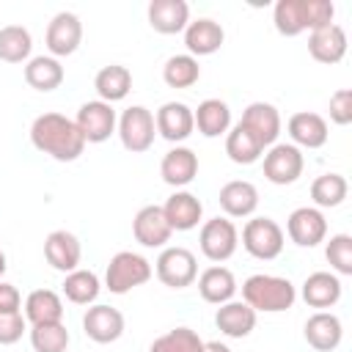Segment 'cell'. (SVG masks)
Masks as SVG:
<instances>
[{
  "mask_svg": "<svg viewBox=\"0 0 352 352\" xmlns=\"http://www.w3.org/2000/svg\"><path fill=\"white\" fill-rule=\"evenodd\" d=\"M30 143L36 151L58 160V162H74L85 151V140L74 124V118H66L63 113H41L30 124Z\"/></svg>",
  "mask_w": 352,
  "mask_h": 352,
  "instance_id": "6da1fadb",
  "label": "cell"
},
{
  "mask_svg": "<svg viewBox=\"0 0 352 352\" xmlns=\"http://www.w3.org/2000/svg\"><path fill=\"white\" fill-rule=\"evenodd\" d=\"M297 300V286L280 275H250L242 283V302H248L256 314H280L289 311Z\"/></svg>",
  "mask_w": 352,
  "mask_h": 352,
  "instance_id": "7a4b0ae2",
  "label": "cell"
},
{
  "mask_svg": "<svg viewBox=\"0 0 352 352\" xmlns=\"http://www.w3.org/2000/svg\"><path fill=\"white\" fill-rule=\"evenodd\" d=\"M154 275V267L146 256L135 253V250H118L104 270V286L113 294H126L143 283H148Z\"/></svg>",
  "mask_w": 352,
  "mask_h": 352,
  "instance_id": "3957f363",
  "label": "cell"
},
{
  "mask_svg": "<svg viewBox=\"0 0 352 352\" xmlns=\"http://www.w3.org/2000/svg\"><path fill=\"white\" fill-rule=\"evenodd\" d=\"M286 234L272 217H250L242 228V248L258 258V261H272L283 253Z\"/></svg>",
  "mask_w": 352,
  "mask_h": 352,
  "instance_id": "277c9868",
  "label": "cell"
},
{
  "mask_svg": "<svg viewBox=\"0 0 352 352\" xmlns=\"http://www.w3.org/2000/svg\"><path fill=\"white\" fill-rule=\"evenodd\" d=\"M116 132L121 138V146L132 154H143L154 146V135H157V126H154V113L143 104H132L126 107L121 116H118V124H116Z\"/></svg>",
  "mask_w": 352,
  "mask_h": 352,
  "instance_id": "5b68a950",
  "label": "cell"
},
{
  "mask_svg": "<svg viewBox=\"0 0 352 352\" xmlns=\"http://www.w3.org/2000/svg\"><path fill=\"white\" fill-rule=\"evenodd\" d=\"M154 272L160 278V283H165L168 289H187L195 283L198 278V261L195 253L187 248H162V253L157 256Z\"/></svg>",
  "mask_w": 352,
  "mask_h": 352,
  "instance_id": "8992f818",
  "label": "cell"
},
{
  "mask_svg": "<svg viewBox=\"0 0 352 352\" xmlns=\"http://www.w3.org/2000/svg\"><path fill=\"white\" fill-rule=\"evenodd\" d=\"M198 245H201V253L209 261L223 264V261H228L236 253V248H239V231H236V226L228 217H212V220H206L201 226Z\"/></svg>",
  "mask_w": 352,
  "mask_h": 352,
  "instance_id": "52a82bcc",
  "label": "cell"
},
{
  "mask_svg": "<svg viewBox=\"0 0 352 352\" xmlns=\"http://www.w3.org/2000/svg\"><path fill=\"white\" fill-rule=\"evenodd\" d=\"M305 168V157L297 146L292 143H275L264 151V179L272 184H294L302 176Z\"/></svg>",
  "mask_w": 352,
  "mask_h": 352,
  "instance_id": "ba28073f",
  "label": "cell"
},
{
  "mask_svg": "<svg viewBox=\"0 0 352 352\" xmlns=\"http://www.w3.org/2000/svg\"><path fill=\"white\" fill-rule=\"evenodd\" d=\"M74 124H77V129H80L85 143H104L116 132L118 118H116L113 104H107L102 99H91V102L80 104Z\"/></svg>",
  "mask_w": 352,
  "mask_h": 352,
  "instance_id": "9c48e42d",
  "label": "cell"
},
{
  "mask_svg": "<svg viewBox=\"0 0 352 352\" xmlns=\"http://www.w3.org/2000/svg\"><path fill=\"white\" fill-rule=\"evenodd\" d=\"M44 44H47L52 58L74 55L77 47L82 44V22H80V16L72 14V11H58L47 25Z\"/></svg>",
  "mask_w": 352,
  "mask_h": 352,
  "instance_id": "30bf717a",
  "label": "cell"
},
{
  "mask_svg": "<svg viewBox=\"0 0 352 352\" xmlns=\"http://www.w3.org/2000/svg\"><path fill=\"white\" fill-rule=\"evenodd\" d=\"M286 234L300 248H316L327 239V220L316 206H300L286 220Z\"/></svg>",
  "mask_w": 352,
  "mask_h": 352,
  "instance_id": "8fae6325",
  "label": "cell"
},
{
  "mask_svg": "<svg viewBox=\"0 0 352 352\" xmlns=\"http://www.w3.org/2000/svg\"><path fill=\"white\" fill-rule=\"evenodd\" d=\"M132 236L143 248H165L173 236V228L168 226L162 206L148 204V206L138 209V214L132 220Z\"/></svg>",
  "mask_w": 352,
  "mask_h": 352,
  "instance_id": "7c38bea8",
  "label": "cell"
},
{
  "mask_svg": "<svg viewBox=\"0 0 352 352\" xmlns=\"http://www.w3.org/2000/svg\"><path fill=\"white\" fill-rule=\"evenodd\" d=\"M82 333L96 344H113L124 336V314L113 305H91L82 316Z\"/></svg>",
  "mask_w": 352,
  "mask_h": 352,
  "instance_id": "4fadbf2b",
  "label": "cell"
},
{
  "mask_svg": "<svg viewBox=\"0 0 352 352\" xmlns=\"http://www.w3.org/2000/svg\"><path fill=\"white\" fill-rule=\"evenodd\" d=\"M154 126L160 132V138H165L168 143H182L195 132V121H192V107L184 102H165L157 116H154Z\"/></svg>",
  "mask_w": 352,
  "mask_h": 352,
  "instance_id": "5bb4252c",
  "label": "cell"
},
{
  "mask_svg": "<svg viewBox=\"0 0 352 352\" xmlns=\"http://www.w3.org/2000/svg\"><path fill=\"white\" fill-rule=\"evenodd\" d=\"M239 124H242L245 129H250V132L258 138V143H261L264 148H270V146L278 143V135H280V126H283L278 107L270 104V102H250V104L245 107Z\"/></svg>",
  "mask_w": 352,
  "mask_h": 352,
  "instance_id": "9a60e30c",
  "label": "cell"
},
{
  "mask_svg": "<svg viewBox=\"0 0 352 352\" xmlns=\"http://www.w3.org/2000/svg\"><path fill=\"white\" fill-rule=\"evenodd\" d=\"M44 258L58 272H74V270H80L82 245L72 231L58 228L44 239Z\"/></svg>",
  "mask_w": 352,
  "mask_h": 352,
  "instance_id": "2e32d148",
  "label": "cell"
},
{
  "mask_svg": "<svg viewBox=\"0 0 352 352\" xmlns=\"http://www.w3.org/2000/svg\"><path fill=\"white\" fill-rule=\"evenodd\" d=\"M302 336L316 352H333L344 338V324L333 311H316L305 319Z\"/></svg>",
  "mask_w": 352,
  "mask_h": 352,
  "instance_id": "e0dca14e",
  "label": "cell"
},
{
  "mask_svg": "<svg viewBox=\"0 0 352 352\" xmlns=\"http://www.w3.org/2000/svg\"><path fill=\"white\" fill-rule=\"evenodd\" d=\"M286 129H289L292 146H297V148H322L327 143V138H330V129H327L324 116L311 113V110L294 113L289 118Z\"/></svg>",
  "mask_w": 352,
  "mask_h": 352,
  "instance_id": "ac0fdd59",
  "label": "cell"
},
{
  "mask_svg": "<svg viewBox=\"0 0 352 352\" xmlns=\"http://www.w3.org/2000/svg\"><path fill=\"white\" fill-rule=\"evenodd\" d=\"M146 16L151 30L162 36H173V33H184V28L190 25V6L184 0H151Z\"/></svg>",
  "mask_w": 352,
  "mask_h": 352,
  "instance_id": "d6986e66",
  "label": "cell"
},
{
  "mask_svg": "<svg viewBox=\"0 0 352 352\" xmlns=\"http://www.w3.org/2000/svg\"><path fill=\"white\" fill-rule=\"evenodd\" d=\"M226 41V30L220 22L209 19V16H201V19H192L187 28H184V47H187V55L192 58H201V55H214Z\"/></svg>",
  "mask_w": 352,
  "mask_h": 352,
  "instance_id": "ffe728a7",
  "label": "cell"
},
{
  "mask_svg": "<svg viewBox=\"0 0 352 352\" xmlns=\"http://www.w3.org/2000/svg\"><path fill=\"white\" fill-rule=\"evenodd\" d=\"M162 212H165V220L173 231H192L204 220V204L190 190H176L162 204Z\"/></svg>",
  "mask_w": 352,
  "mask_h": 352,
  "instance_id": "44dd1931",
  "label": "cell"
},
{
  "mask_svg": "<svg viewBox=\"0 0 352 352\" xmlns=\"http://www.w3.org/2000/svg\"><path fill=\"white\" fill-rule=\"evenodd\" d=\"M160 176L165 184H170L176 190L187 187L198 176V154L187 146H173L160 162Z\"/></svg>",
  "mask_w": 352,
  "mask_h": 352,
  "instance_id": "7402d4cb",
  "label": "cell"
},
{
  "mask_svg": "<svg viewBox=\"0 0 352 352\" xmlns=\"http://www.w3.org/2000/svg\"><path fill=\"white\" fill-rule=\"evenodd\" d=\"M308 52L314 60L319 63H338L344 55H346V30L341 25H324L319 30H311L308 36Z\"/></svg>",
  "mask_w": 352,
  "mask_h": 352,
  "instance_id": "603a6c76",
  "label": "cell"
},
{
  "mask_svg": "<svg viewBox=\"0 0 352 352\" xmlns=\"http://www.w3.org/2000/svg\"><path fill=\"white\" fill-rule=\"evenodd\" d=\"M214 324L228 338H248L256 327V311L242 300H228V302L217 305Z\"/></svg>",
  "mask_w": 352,
  "mask_h": 352,
  "instance_id": "cb8c5ba5",
  "label": "cell"
},
{
  "mask_svg": "<svg viewBox=\"0 0 352 352\" xmlns=\"http://www.w3.org/2000/svg\"><path fill=\"white\" fill-rule=\"evenodd\" d=\"M217 201H220V209L226 212V217H250L258 209V190H256V184H250L245 179H234L220 187Z\"/></svg>",
  "mask_w": 352,
  "mask_h": 352,
  "instance_id": "d4e9b609",
  "label": "cell"
},
{
  "mask_svg": "<svg viewBox=\"0 0 352 352\" xmlns=\"http://www.w3.org/2000/svg\"><path fill=\"white\" fill-rule=\"evenodd\" d=\"M302 300L305 305L316 308V311H327L333 308L338 300H341V278L336 272H311L305 280H302Z\"/></svg>",
  "mask_w": 352,
  "mask_h": 352,
  "instance_id": "484cf974",
  "label": "cell"
},
{
  "mask_svg": "<svg viewBox=\"0 0 352 352\" xmlns=\"http://www.w3.org/2000/svg\"><path fill=\"white\" fill-rule=\"evenodd\" d=\"M195 280H198V294H201L206 302H212V305H223V302L234 300V294H236V289H239L234 272H231L228 267H223V264L206 267Z\"/></svg>",
  "mask_w": 352,
  "mask_h": 352,
  "instance_id": "4316f807",
  "label": "cell"
},
{
  "mask_svg": "<svg viewBox=\"0 0 352 352\" xmlns=\"http://www.w3.org/2000/svg\"><path fill=\"white\" fill-rule=\"evenodd\" d=\"M25 319L28 324H52L63 322V300L52 289H36L25 297Z\"/></svg>",
  "mask_w": 352,
  "mask_h": 352,
  "instance_id": "83f0119b",
  "label": "cell"
},
{
  "mask_svg": "<svg viewBox=\"0 0 352 352\" xmlns=\"http://www.w3.org/2000/svg\"><path fill=\"white\" fill-rule=\"evenodd\" d=\"M66 72L60 66L58 58L52 55H36L25 63V82L33 88V91H41V94H50L55 88H60Z\"/></svg>",
  "mask_w": 352,
  "mask_h": 352,
  "instance_id": "f1b7e54d",
  "label": "cell"
},
{
  "mask_svg": "<svg viewBox=\"0 0 352 352\" xmlns=\"http://www.w3.org/2000/svg\"><path fill=\"white\" fill-rule=\"evenodd\" d=\"M192 121L204 138H220L231 129V107L223 99H204L192 110Z\"/></svg>",
  "mask_w": 352,
  "mask_h": 352,
  "instance_id": "f546056e",
  "label": "cell"
},
{
  "mask_svg": "<svg viewBox=\"0 0 352 352\" xmlns=\"http://www.w3.org/2000/svg\"><path fill=\"white\" fill-rule=\"evenodd\" d=\"M94 88L99 94L102 102L113 104V102H121L126 99V94L132 91V72L121 63H110V66H102L94 77Z\"/></svg>",
  "mask_w": 352,
  "mask_h": 352,
  "instance_id": "4dcf8cb0",
  "label": "cell"
},
{
  "mask_svg": "<svg viewBox=\"0 0 352 352\" xmlns=\"http://www.w3.org/2000/svg\"><path fill=\"white\" fill-rule=\"evenodd\" d=\"M264 151L267 148L258 143V138L250 129H245L239 121L226 132V154H228L231 162H236V165H253V162H258L264 157Z\"/></svg>",
  "mask_w": 352,
  "mask_h": 352,
  "instance_id": "1f68e13d",
  "label": "cell"
},
{
  "mask_svg": "<svg viewBox=\"0 0 352 352\" xmlns=\"http://www.w3.org/2000/svg\"><path fill=\"white\" fill-rule=\"evenodd\" d=\"M349 184L341 173H322L311 182V201L316 209H336L346 201Z\"/></svg>",
  "mask_w": 352,
  "mask_h": 352,
  "instance_id": "d6a6232c",
  "label": "cell"
},
{
  "mask_svg": "<svg viewBox=\"0 0 352 352\" xmlns=\"http://www.w3.org/2000/svg\"><path fill=\"white\" fill-rule=\"evenodd\" d=\"M99 292H102L99 275L91 270H74V272H66L63 278V297L74 305H94Z\"/></svg>",
  "mask_w": 352,
  "mask_h": 352,
  "instance_id": "836d02e7",
  "label": "cell"
},
{
  "mask_svg": "<svg viewBox=\"0 0 352 352\" xmlns=\"http://www.w3.org/2000/svg\"><path fill=\"white\" fill-rule=\"evenodd\" d=\"M33 50V36L22 25L0 28V60L6 63H28Z\"/></svg>",
  "mask_w": 352,
  "mask_h": 352,
  "instance_id": "e575fe53",
  "label": "cell"
},
{
  "mask_svg": "<svg viewBox=\"0 0 352 352\" xmlns=\"http://www.w3.org/2000/svg\"><path fill=\"white\" fill-rule=\"evenodd\" d=\"M201 77V66H198V58L182 52V55H170L162 66V80L168 88H190L195 85Z\"/></svg>",
  "mask_w": 352,
  "mask_h": 352,
  "instance_id": "d590c367",
  "label": "cell"
},
{
  "mask_svg": "<svg viewBox=\"0 0 352 352\" xmlns=\"http://www.w3.org/2000/svg\"><path fill=\"white\" fill-rule=\"evenodd\" d=\"M272 22H275V30L286 38H294V36L305 33L302 0H278L275 8H272Z\"/></svg>",
  "mask_w": 352,
  "mask_h": 352,
  "instance_id": "8d00e7d4",
  "label": "cell"
},
{
  "mask_svg": "<svg viewBox=\"0 0 352 352\" xmlns=\"http://www.w3.org/2000/svg\"><path fill=\"white\" fill-rule=\"evenodd\" d=\"M148 352H204V341L190 327H173V330L157 336L151 341Z\"/></svg>",
  "mask_w": 352,
  "mask_h": 352,
  "instance_id": "74e56055",
  "label": "cell"
},
{
  "mask_svg": "<svg viewBox=\"0 0 352 352\" xmlns=\"http://www.w3.org/2000/svg\"><path fill=\"white\" fill-rule=\"evenodd\" d=\"M30 346H33V352H66V346H69L66 324L63 322L33 324L30 327Z\"/></svg>",
  "mask_w": 352,
  "mask_h": 352,
  "instance_id": "f35d334b",
  "label": "cell"
},
{
  "mask_svg": "<svg viewBox=\"0 0 352 352\" xmlns=\"http://www.w3.org/2000/svg\"><path fill=\"white\" fill-rule=\"evenodd\" d=\"M324 256L336 275H352V236L349 234H333L327 239Z\"/></svg>",
  "mask_w": 352,
  "mask_h": 352,
  "instance_id": "ab89813d",
  "label": "cell"
},
{
  "mask_svg": "<svg viewBox=\"0 0 352 352\" xmlns=\"http://www.w3.org/2000/svg\"><path fill=\"white\" fill-rule=\"evenodd\" d=\"M305 11V30H319L324 25H333L336 6L330 0H302Z\"/></svg>",
  "mask_w": 352,
  "mask_h": 352,
  "instance_id": "60d3db41",
  "label": "cell"
},
{
  "mask_svg": "<svg viewBox=\"0 0 352 352\" xmlns=\"http://www.w3.org/2000/svg\"><path fill=\"white\" fill-rule=\"evenodd\" d=\"M28 330V319L22 311L16 314H0V346L16 344Z\"/></svg>",
  "mask_w": 352,
  "mask_h": 352,
  "instance_id": "b9f144b4",
  "label": "cell"
},
{
  "mask_svg": "<svg viewBox=\"0 0 352 352\" xmlns=\"http://www.w3.org/2000/svg\"><path fill=\"white\" fill-rule=\"evenodd\" d=\"M330 121L338 126L352 124V91L349 88H338L330 96Z\"/></svg>",
  "mask_w": 352,
  "mask_h": 352,
  "instance_id": "7bdbcfd3",
  "label": "cell"
},
{
  "mask_svg": "<svg viewBox=\"0 0 352 352\" xmlns=\"http://www.w3.org/2000/svg\"><path fill=\"white\" fill-rule=\"evenodd\" d=\"M22 311V294L14 283L0 280V314H16Z\"/></svg>",
  "mask_w": 352,
  "mask_h": 352,
  "instance_id": "ee69618b",
  "label": "cell"
},
{
  "mask_svg": "<svg viewBox=\"0 0 352 352\" xmlns=\"http://www.w3.org/2000/svg\"><path fill=\"white\" fill-rule=\"evenodd\" d=\"M204 352H231L223 341H204Z\"/></svg>",
  "mask_w": 352,
  "mask_h": 352,
  "instance_id": "f6af8a7d",
  "label": "cell"
},
{
  "mask_svg": "<svg viewBox=\"0 0 352 352\" xmlns=\"http://www.w3.org/2000/svg\"><path fill=\"white\" fill-rule=\"evenodd\" d=\"M8 270V258H6V253L0 250V278H3V272Z\"/></svg>",
  "mask_w": 352,
  "mask_h": 352,
  "instance_id": "bcb514c9",
  "label": "cell"
}]
</instances>
